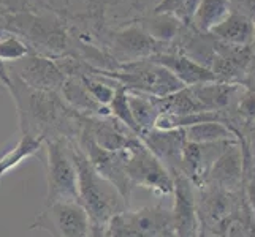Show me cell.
Listing matches in <instances>:
<instances>
[{
  "mask_svg": "<svg viewBox=\"0 0 255 237\" xmlns=\"http://www.w3.org/2000/svg\"><path fill=\"white\" fill-rule=\"evenodd\" d=\"M198 3L200 0H160L152 13H168L178 17L184 25H190Z\"/></svg>",
  "mask_w": 255,
  "mask_h": 237,
  "instance_id": "obj_25",
  "label": "cell"
},
{
  "mask_svg": "<svg viewBox=\"0 0 255 237\" xmlns=\"http://www.w3.org/2000/svg\"><path fill=\"white\" fill-rule=\"evenodd\" d=\"M46 151V206L78 203V171L73 158V141L54 139L45 143Z\"/></svg>",
  "mask_w": 255,
  "mask_h": 237,
  "instance_id": "obj_3",
  "label": "cell"
},
{
  "mask_svg": "<svg viewBox=\"0 0 255 237\" xmlns=\"http://www.w3.org/2000/svg\"><path fill=\"white\" fill-rule=\"evenodd\" d=\"M138 138L141 139V143L151 151V154L157 160L170 171L171 175L179 172L182 149L187 143L186 135H184V128H151L141 131Z\"/></svg>",
  "mask_w": 255,
  "mask_h": 237,
  "instance_id": "obj_13",
  "label": "cell"
},
{
  "mask_svg": "<svg viewBox=\"0 0 255 237\" xmlns=\"http://www.w3.org/2000/svg\"><path fill=\"white\" fill-rule=\"evenodd\" d=\"M8 87L16 103L21 133L41 138L43 141L67 139L76 141L81 131L83 116L75 112L64 101L59 92L30 89L11 76Z\"/></svg>",
  "mask_w": 255,
  "mask_h": 237,
  "instance_id": "obj_1",
  "label": "cell"
},
{
  "mask_svg": "<svg viewBox=\"0 0 255 237\" xmlns=\"http://www.w3.org/2000/svg\"><path fill=\"white\" fill-rule=\"evenodd\" d=\"M8 75L17 78L22 84L35 90L60 92L67 76L62 73L54 59L30 52L24 59L6 65Z\"/></svg>",
  "mask_w": 255,
  "mask_h": 237,
  "instance_id": "obj_10",
  "label": "cell"
},
{
  "mask_svg": "<svg viewBox=\"0 0 255 237\" xmlns=\"http://www.w3.org/2000/svg\"><path fill=\"white\" fill-rule=\"evenodd\" d=\"M76 144L87 157V160L92 164V168L99 172L102 177L110 180L114 187L119 190V193L130 203L131 191H133V183L130 182L127 175V158H128V149L127 151H118L110 152L99 147L94 139L87 135V131L81 125V131L78 135Z\"/></svg>",
  "mask_w": 255,
  "mask_h": 237,
  "instance_id": "obj_7",
  "label": "cell"
},
{
  "mask_svg": "<svg viewBox=\"0 0 255 237\" xmlns=\"http://www.w3.org/2000/svg\"><path fill=\"white\" fill-rule=\"evenodd\" d=\"M95 72L114 79L122 87H126L127 90L141 92L159 96V98L176 93L186 87L168 70L149 59L124 64L121 65L118 72H102V70H95Z\"/></svg>",
  "mask_w": 255,
  "mask_h": 237,
  "instance_id": "obj_4",
  "label": "cell"
},
{
  "mask_svg": "<svg viewBox=\"0 0 255 237\" xmlns=\"http://www.w3.org/2000/svg\"><path fill=\"white\" fill-rule=\"evenodd\" d=\"M170 45L154 40L139 22H128L121 25L111 35H105L102 48L107 54L119 65L136 62V60L149 59L159 52H165L171 48Z\"/></svg>",
  "mask_w": 255,
  "mask_h": 237,
  "instance_id": "obj_6",
  "label": "cell"
},
{
  "mask_svg": "<svg viewBox=\"0 0 255 237\" xmlns=\"http://www.w3.org/2000/svg\"><path fill=\"white\" fill-rule=\"evenodd\" d=\"M149 60H152V62L166 68L186 87L216 81V78L209 68L197 64L195 60H192L190 57L184 56L182 52L176 51L173 48L165 51V52H159V54H155L152 57H149Z\"/></svg>",
  "mask_w": 255,
  "mask_h": 237,
  "instance_id": "obj_15",
  "label": "cell"
},
{
  "mask_svg": "<svg viewBox=\"0 0 255 237\" xmlns=\"http://www.w3.org/2000/svg\"><path fill=\"white\" fill-rule=\"evenodd\" d=\"M91 237H107L103 233V228H97V226H92V234Z\"/></svg>",
  "mask_w": 255,
  "mask_h": 237,
  "instance_id": "obj_31",
  "label": "cell"
},
{
  "mask_svg": "<svg viewBox=\"0 0 255 237\" xmlns=\"http://www.w3.org/2000/svg\"><path fill=\"white\" fill-rule=\"evenodd\" d=\"M139 25L151 35L157 41L163 45H171V43L179 37L182 32L184 24L168 13H152V16L139 19Z\"/></svg>",
  "mask_w": 255,
  "mask_h": 237,
  "instance_id": "obj_21",
  "label": "cell"
},
{
  "mask_svg": "<svg viewBox=\"0 0 255 237\" xmlns=\"http://www.w3.org/2000/svg\"><path fill=\"white\" fill-rule=\"evenodd\" d=\"M187 143L193 144H213V143H236L235 131L225 125L222 120H208L193 124L190 127L184 128Z\"/></svg>",
  "mask_w": 255,
  "mask_h": 237,
  "instance_id": "obj_20",
  "label": "cell"
},
{
  "mask_svg": "<svg viewBox=\"0 0 255 237\" xmlns=\"http://www.w3.org/2000/svg\"><path fill=\"white\" fill-rule=\"evenodd\" d=\"M197 237H213V233H209V231H206V230H205V228H201V226H200Z\"/></svg>",
  "mask_w": 255,
  "mask_h": 237,
  "instance_id": "obj_32",
  "label": "cell"
},
{
  "mask_svg": "<svg viewBox=\"0 0 255 237\" xmlns=\"http://www.w3.org/2000/svg\"><path fill=\"white\" fill-rule=\"evenodd\" d=\"M240 84H227V82H205L189 87L193 98L201 106L203 111H221L230 104L232 98L238 90Z\"/></svg>",
  "mask_w": 255,
  "mask_h": 237,
  "instance_id": "obj_18",
  "label": "cell"
},
{
  "mask_svg": "<svg viewBox=\"0 0 255 237\" xmlns=\"http://www.w3.org/2000/svg\"><path fill=\"white\" fill-rule=\"evenodd\" d=\"M73 158L78 171V204L84 209L92 226L105 228L111 218L130 209V203L92 168L76 141H73Z\"/></svg>",
  "mask_w": 255,
  "mask_h": 237,
  "instance_id": "obj_2",
  "label": "cell"
},
{
  "mask_svg": "<svg viewBox=\"0 0 255 237\" xmlns=\"http://www.w3.org/2000/svg\"><path fill=\"white\" fill-rule=\"evenodd\" d=\"M29 230L46 231L51 237H91L92 223L78 203H56L46 206Z\"/></svg>",
  "mask_w": 255,
  "mask_h": 237,
  "instance_id": "obj_8",
  "label": "cell"
},
{
  "mask_svg": "<svg viewBox=\"0 0 255 237\" xmlns=\"http://www.w3.org/2000/svg\"><path fill=\"white\" fill-rule=\"evenodd\" d=\"M110 108V114L114 117L121 120L122 124L127 125L133 133L139 135V128L136 125V122L133 120V116H131V111H130V106H128V100H127V89L126 87H122L119 84V87L114 92V96L111 103L108 104Z\"/></svg>",
  "mask_w": 255,
  "mask_h": 237,
  "instance_id": "obj_26",
  "label": "cell"
},
{
  "mask_svg": "<svg viewBox=\"0 0 255 237\" xmlns=\"http://www.w3.org/2000/svg\"><path fill=\"white\" fill-rule=\"evenodd\" d=\"M232 11L230 0H200L190 27L198 32L208 33L211 29L224 21Z\"/></svg>",
  "mask_w": 255,
  "mask_h": 237,
  "instance_id": "obj_23",
  "label": "cell"
},
{
  "mask_svg": "<svg viewBox=\"0 0 255 237\" xmlns=\"http://www.w3.org/2000/svg\"><path fill=\"white\" fill-rule=\"evenodd\" d=\"M217 41L232 46H251L255 37V24L249 14L230 11L224 21L208 32Z\"/></svg>",
  "mask_w": 255,
  "mask_h": 237,
  "instance_id": "obj_16",
  "label": "cell"
},
{
  "mask_svg": "<svg viewBox=\"0 0 255 237\" xmlns=\"http://www.w3.org/2000/svg\"><path fill=\"white\" fill-rule=\"evenodd\" d=\"M60 96L64 101L83 117H108L110 108L97 103L89 90L86 89L81 76H68L60 89Z\"/></svg>",
  "mask_w": 255,
  "mask_h": 237,
  "instance_id": "obj_17",
  "label": "cell"
},
{
  "mask_svg": "<svg viewBox=\"0 0 255 237\" xmlns=\"http://www.w3.org/2000/svg\"><path fill=\"white\" fill-rule=\"evenodd\" d=\"M244 84H248V85L251 87V89H254V90H255V62L252 64V67H251V70H249L248 76H246Z\"/></svg>",
  "mask_w": 255,
  "mask_h": 237,
  "instance_id": "obj_30",
  "label": "cell"
},
{
  "mask_svg": "<svg viewBox=\"0 0 255 237\" xmlns=\"http://www.w3.org/2000/svg\"><path fill=\"white\" fill-rule=\"evenodd\" d=\"M224 230L227 233V237H249L248 230L243 226V223H238V222L230 223V226L225 225Z\"/></svg>",
  "mask_w": 255,
  "mask_h": 237,
  "instance_id": "obj_28",
  "label": "cell"
},
{
  "mask_svg": "<svg viewBox=\"0 0 255 237\" xmlns=\"http://www.w3.org/2000/svg\"><path fill=\"white\" fill-rule=\"evenodd\" d=\"M83 128L97 146L110 152L127 151V149L141 143L136 133H133L127 125L113 116L83 117Z\"/></svg>",
  "mask_w": 255,
  "mask_h": 237,
  "instance_id": "obj_12",
  "label": "cell"
},
{
  "mask_svg": "<svg viewBox=\"0 0 255 237\" xmlns=\"http://www.w3.org/2000/svg\"><path fill=\"white\" fill-rule=\"evenodd\" d=\"M0 84H2L5 89H8L11 84V78L8 75V70H6V65L0 60Z\"/></svg>",
  "mask_w": 255,
  "mask_h": 237,
  "instance_id": "obj_29",
  "label": "cell"
},
{
  "mask_svg": "<svg viewBox=\"0 0 255 237\" xmlns=\"http://www.w3.org/2000/svg\"><path fill=\"white\" fill-rule=\"evenodd\" d=\"M127 175L133 187H143L165 196L173 195V175L143 143L128 149Z\"/></svg>",
  "mask_w": 255,
  "mask_h": 237,
  "instance_id": "obj_9",
  "label": "cell"
},
{
  "mask_svg": "<svg viewBox=\"0 0 255 237\" xmlns=\"http://www.w3.org/2000/svg\"><path fill=\"white\" fill-rule=\"evenodd\" d=\"M41 149H45V141L38 136L27 135V133H21V138L17 144L11 149V151L5 152L0 157V180H2L3 175L16 168L17 164H21L24 160L37 155Z\"/></svg>",
  "mask_w": 255,
  "mask_h": 237,
  "instance_id": "obj_22",
  "label": "cell"
},
{
  "mask_svg": "<svg viewBox=\"0 0 255 237\" xmlns=\"http://www.w3.org/2000/svg\"><path fill=\"white\" fill-rule=\"evenodd\" d=\"M244 158L238 143H232L225 147V151L211 166L206 182L208 185L221 188L224 191H232L238 188L243 182Z\"/></svg>",
  "mask_w": 255,
  "mask_h": 237,
  "instance_id": "obj_14",
  "label": "cell"
},
{
  "mask_svg": "<svg viewBox=\"0 0 255 237\" xmlns=\"http://www.w3.org/2000/svg\"><path fill=\"white\" fill-rule=\"evenodd\" d=\"M32 49L19 35L0 30V60L6 64H13L29 56Z\"/></svg>",
  "mask_w": 255,
  "mask_h": 237,
  "instance_id": "obj_24",
  "label": "cell"
},
{
  "mask_svg": "<svg viewBox=\"0 0 255 237\" xmlns=\"http://www.w3.org/2000/svg\"><path fill=\"white\" fill-rule=\"evenodd\" d=\"M127 100L131 116H133V120L139 128V133L144 130L155 128L157 120L162 116L159 96L127 90Z\"/></svg>",
  "mask_w": 255,
  "mask_h": 237,
  "instance_id": "obj_19",
  "label": "cell"
},
{
  "mask_svg": "<svg viewBox=\"0 0 255 237\" xmlns=\"http://www.w3.org/2000/svg\"><path fill=\"white\" fill-rule=\"evenodd\" d=\"M107 237H176L171 209L162 204L127 209L103 228Z\"/></svg>",
  "mask_w": 255,
  "mask_h": 237,
  "instance_id": "obj_5",
  "label": "cell"
},
{
  "mask_svg": "<svg viewBox=\"0 0 255 237\" xmlns=\"http://www.w3.org/2000/svg\"><path fill=\"white\" fill-rule=\"evenodd\" d=\"M246 198H248L252 214L255 215V171L246 180Z\"/></svg>",
  "mask_w": 255,
  "mask_h": 237,
  "instance_id": "obj_27",
  "label": "cell"
},
{
  "mask_svg": "<svg viewBox=\"0 0 255 237\" xmlns=\"http://www.w3.org/2000/svg\"><path fill=\"white\" fill-rule=\"evenodd\" d=\"M171 215L176 237H197L200 230L197 212V188L181 172L173 174Z\"/></svg>",
  "mask_w": 255,
  "mask_h": 237,
  "instance_id": "obj_11",
  "label": "cell"
}]
</instances>
